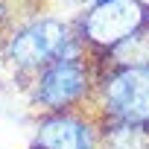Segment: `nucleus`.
Here are the masks:
<instances>
[{
	"mask_svg": "<svg viewBox=\"0 0 149 149\" xmlns=\"http://www.w3.org/2000/svg\"><path fill=\"white\" fill-rule=\"evenodd\" d=\"M0 50L18 76L29 79L56 58H79L88 53L73 32V18L58 15H35L32 21L12 26L0 38Z\"/></svg>",
	"mask_w": 149,
	"mask_h": 149,
	"instance_id": "nucleus-1",
	"label": "nucleus"
},
{
	"mask_svg": "<svg viewBox=\"0 0 149 149\" xmlns=\"http://www.w3.org/2000/svg\"><path fill=\"white\" fill-rule=\"evenodd\" d=\"M29 102L44 114L88 111L97 88V64L85 53L79 58H56L29 79Z\"/></svg>",
	"mask_w": 149,
	"mask_h": 149,
	"instance_id": "nucleus-2",
	"label": "nucleus"
},
{
	"mask_svg": "<svg viewBox=\"0 0 149 149\" xmlns=\"http://www.w3.org/2000/svg\"><path fill=\"white\" fill-rule=\"evenodd\" d=\"M97 88L91 108L100 120H120L134 126H149V64L140 67H111L94 56Z\"/></svg>",
	"mask_w": 149,
	"mask_h": 149,
	"instance_id": "nucleus-3",
	"label": "nucleus"
},
{
	"mask_svg": "<svg viewBox=\"0 0 149 149\" xmlns=\"http://www.w3.org/2000/svg\"><path fill=\"white\" fill-rule=\"evenodd\" d=\"M149 21V9L140 0H111V3H91L79 15H73V32L82 47L94 56L108 53L123 38L140 32Z\"/></svg>",
	"mask_w": 149,
	"mask_h": 149,
	"instance_id": "nucleus-4",
	"label": "nucleus"
},
{
	"mask_svg": "<svg viewBox=\"0 0 149 149\" xmlns=\"http://www.w3.org/2000/svg\"><path fill=\"white\" fill-rule=\"evenodd\" d=\"M32 149H100V117L94 111L44 114Z\"/></svg>",
	"mask_w": 149,
	"mask_h": 149,
	"instance_id": "nucleus-5",
	"label": "nucleus"
},
{
	"mask_svg": "<svg viewBox=\"0 0 149 149\" xmlns=\"http://www.w3.org/2000/svg\"><path fill=\"white\" fill-rule=\"evenodd\" d=\"M97 58L102 64H111V67H140V64H149V26H143L140 32L123 38L120 44H114L108 53H100Z\"/></svg>",
	"mask_w": 149,
	"mask_h": 149,
	"instance_id": "nucleus-6",
	"label": "nucleus"
},
{
	"mask_svg": "<svg viewBox=\"0 0 149 149\" xmlns=\"http://www.w3.org/2000/svg\"><path fill=\"white\" fill-rule=\"evenodd\" d=\"M100 149H149V129L120 120H100Z\"/></svg>",
	"mask_w": 149,
	"mask_h": 149,
	"instance_id": "nucleus-7",
	"label": "nucleus"
},
{
	"mask_svg": "<svg viewBox=\"0 0 149 149\" xmlns=\"http://www.w3.org/2000/svg\"><path fill=\"white\" fill-rule=\"evenodd\" d=\"M6 24H9V9H6V0H0V35H6L3 32Z\"/></svg>",
	"mask_w": 149,
	"mask_h": 149,
	"instance_id": "nucleus-8",
	"label": "nucleus"
},
{
	"mask_svg": "<svg viewBox=\"0 0 149 149\" xmlns=\"http://www.w3.org/2000/svg\"><path fill=\"white\" fill-rule=\"evenodd\" d=\"M91 3H111V0H91Z\"/></svg>",
	"mask_w": 149,
	"mask_h": 149,
	"instance_id": "nucleus-9",
	"label": "nucleus"
},
{
	"mask_svg": "<svg viewBox=\"0 0 149 149\" xmlns=\"http://www.w3.org/2000/svg\"><path fill=\"white\" fill-rule=\"evenodd\" d=\"M140 3H143V6H146V9H149V0H140Z\"/></svg>",
	"mask_w": 149,
	"mask_h": 149,
	"instance_id": "nucleus-10",
	"label": "nucleus"
},
{
	"mask_svg": "<svg viewBox=\"0 0 149 149\" xmlns=\"http://www.w3.org/2000/svg\"><path fill=\"white\" fill-rule=\"evenodd\" d=\"M146 26H149V21H146Z\"/></svg>",
	"mask_w": 149,
	"mask_h": 149,
	"instance_id": "nucleus-11",
	"label": "nucleus"
},
{
	"mask_svg": "<svg viewBox=\"0 0 149 149\" xmlns=\"http://www.w3.org/2000/svg\"><path fill=\"white\" fill-rule=\"evenodd\" d=\"M146 129H149V126H146Z\"/></svg>",
	"mask_w": 149,
	"mask_h": 149,
	"instance_id": "nucleus-12",
	"label": "nucleus"
}]
</instances>
